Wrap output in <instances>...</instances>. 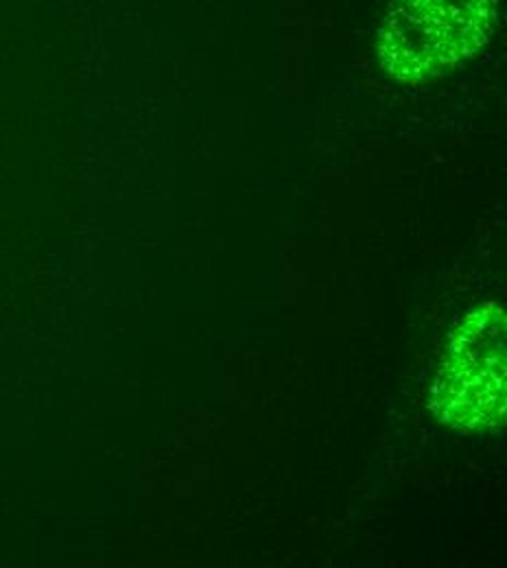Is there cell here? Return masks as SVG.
Here are the masks:
<instances>
[{"instance_id": "6da1fadb", "label": "cell", "mask_w": 507, "mask_h": 568, "mask_svg": "<svg viewBox=\"0 0 507 568\" xmlns=\"http://www.w3.org/2000/svg\"><path fill=\"white\" fill-rule=\"evenodd\" d=\"M499 0H389L378 60L403 83H423L473 58L493 36Z\"/></svg>"}, {"instance_id": "7a4b0ae2", "label": "cell", "mask_w": 507, "mask_h": 568, "mask_svg": "<svg viewBox=\"0 0 507 568\" xmlns=\"http://www.w3.org/2000/svg\"><path fill=\"white\" fill-rule=\"evenodd\" d=\"M429 407L442 425L490 430L506 418V311L488 302L453 331Z\"/></svg>"}]
</instances>
